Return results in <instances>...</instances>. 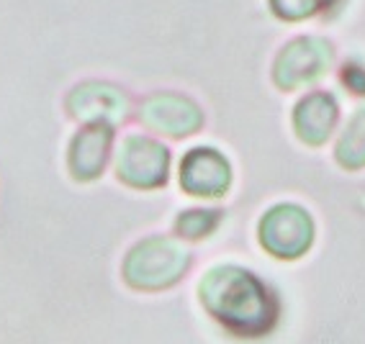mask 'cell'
Segmentation results:
<instances>
[{"mask_svg": "<svg viewBox=\"0 0 365 344\" xmlns=\"http://www.w3.org/2000/svg\"><path fill=\"white\" fill-rule=\"evenodd\" d=\"M203 311L232 337L262 339L281 321V301L265 280L235 262H219L198 280Z\"/></svg>", "mask_w": 365, "mask_h": 344, "instance_id": "1", "label": "cell"}, {"mask_svg": "<svg viewBox=\"0 0 365 344\" xmlns=\"http://www.w3.org/2000/svg\"><path fill=\"white\" fill-rule=\"evenodd\" d=\"M190 265L193 252L182 244V239L150 234L126 252L121 278L137 293H163L175 288L188 275Z\"/></svg>", "mask_w": 365, "mask_h": 344, "instance_id": "2", "label": "cell"}, {"mask_svg": "<svg viewBox=\"0 0 365 344\" xmlns=\"http://www.w3.org/2000/svg\"><path fill=\"white\" fill-rule=\"evenodd\" d=\"M314 239H317L314 216L299 203H275L257 221V241L275 260H301L314 247Z\"/></svg>", "mask_w": 365, "mask_h": 344, "instance_id": "3", "label": "cell"}, {"mask_svg": "<svg viewBox=\"0 0 365 344\" xmlns=\"http://www.w3.org/2000/svg\"><path fill=\"white\" fill-rule=\"evenodd\" d=\"M334 67V44L324 36H296L273 59V83L283 93L319 83Z\"/></svg>", "mask_w": 365, "mask_h": 344, "instance_id": "4", "label": "cell"}, {"mask_svg": "<svg viewBox=\"0 0 365 344\" xmlns=\"http://www.w3.org/2000/svg\"><path fill=\"white\" fill-rule=\"evenodd\" d=\"M173 155L147 134H126L113 157L116 180L134 190H160L170 180Z\"/></svg>", "mask_w": 365, "mask_h": 344, "instance_id": "5", "label": "cell"}, {"mask_svg": "<svg viewBox=\"0 0 365 344\" xmlns=\"http://www.w3.org/2000/svg\"><path fill=\"white\" fill-rule=\"evenodd\" d=\"M137 121L147 131L168 139H188L203 129L206 116L193 98L175 90H155L142 98Z\"/></svg>", "mask_w": 365, "mask_h": 344, "instance_id": "6", "label": "cell"}, {"mask_svg": "<svg viewBox=\"0 0 365 344\" xmlns=\"http://www.w3.org/2000/svg\"><path fill=\"white\" fill-rule=\"evenodd\" d=\"M180 188L185 195L193 198H224L235 182V170L224 152L216 147H190L180 160V172H178Z\"/></svg>", "mask_w": 365, "mask_h": 344, "instance_id": "7", "label": "cell"}, {"mask_svg": "<svg viewBox=\"0 0 365 344\" xmlns=\"http://www.w3.org/2000/svg\"><path fill=\"white\" fill-rule=\"evenodd\" d=\"M65 108L80 124H108L116 129L129 118L131 103L124 88L103 80H85L67 93Z\"/></svg>", "mask_w": 365, "mask_h": 344, "instance_id": "8", "label": "cell"}, {"mask_svg": "<svg viewBox=\"0 0 365 344\" xmlns=\"http://www.w3.org/2000/svg\"><path fill=\"white\" fill-rule=\"evenodd\" d=\"M116 129L108 124H83L67 147V170L75 182H96L111 160Z\"/></svg>", "mask_w": 365, "mask_h": 344, "instance_id": "9", "label": "cell"}, {"mask_svg": "<svg viewBox=\"0 0 365 344\" xmlns=\"http://www.w3.org/2000/svg\"><path fill=\"white\" fill-rule=\"evenodd\" d=\"M291 126L301 144L307 147H324L334 137L339 126V103L334 93L312 90L294 105Z\"/></svg>", "mask_w": 365, "mask_h": 344, "instance_id": "10", "label": "cell"}, {"mask_svg": "<svg viewBox=\"0 0 365 344\" xmlns=\"http://www.w3.org/2000/svg\"><path fill=\"white\" fill-rule=\"evenodd\" d=\"M334 162L347 172L365 170V103L352 110L334 142Z\"/></svg>", "mask_w": 365, "mask_h": 344, "instance_id": "11", "label": "cell"}, {"mask_svg": "<svg viewBox=\"0 0 365 344\" xmlns=\"http://www.w3.org/2000/svg\"><path fill=\"white\" fill-rule=\"evenodd\" d=\"M224 211L222 208H185L175 216V229L178 239H188V241H201L209 239L216 229L222 226Z\"/></svg>", "mask_w": 365, "mask_h": 344, "instance_id": "12", "label": "cell"}, {"mask_svg": "<svg viewBox=\"0 0 365 344\" xmlns=\"http://www.w3.org/2000/svg\"><path fill=\"white\" fill-rule=\"evenodd\" d=\"M267 6L281 21H307L312 16L322 14L319 0H267Z\"/></svg>", "mask_w": 365, "mask_h": 344, "instance_id": "13", "label": "cell"}, {"mask_svg": "<svg viewBox=\"0 0 365 344\" xmlns=\"http://www.w3.org/2000/svg\"><path fill=\"white\" fill-rule=\"evenodd\" d=\"M339 83L345 85L347 93L365 98V65L358 59H347L345 65L339 67Z\"/></svg>", "mask_w": 365, "mask_h": 344, "instance_id": "14", "label": "cell"}, {"mask_svg": "<svg viewBox=\"0 0 365 344\" xmlns=\"http://www.w3.org/2000/svg\"><path fill=\"white\" fill-rule=\"evenodd\" d=\"M322 6V14H327V11H334V8L342 6V0H319Z\"/></svg>", "mask_w": 365, "mask_h": 344, "instance_id": "15", "label": "cell"}]
</instances>
